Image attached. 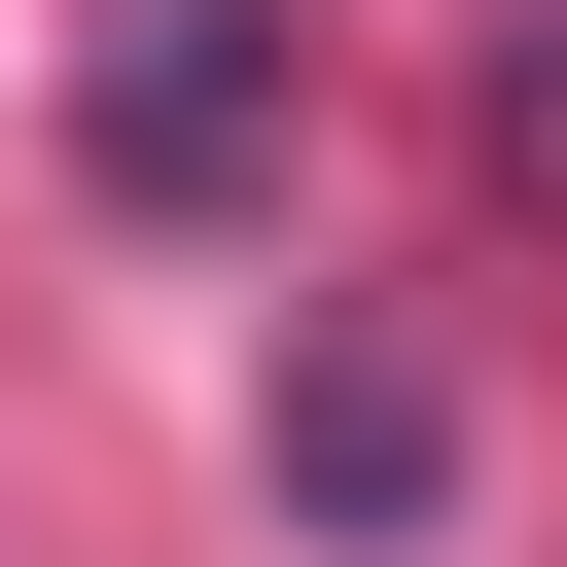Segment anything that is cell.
Instances as JSON below:
<instances>
[{
    "mask_svg": "<svg viewBox=\"0 0 567 567\" xmlns=\"http://www.w3.org/2000/svg\"><path fill=\"white\" fill-rule=\"evenodd\" d=\"M284 496H319V532H425V496H461V390H425L390 319H354V354H284Z\"/></svg>",
    "mask_w": 567,
    "mask_h": 567,
    "instance_id": "2",
    "label": "cell"
},
{
    "mask_svg": "<svg viewBox=\"0 0 567 567\" xmlns=\"http://www.w3.org/2000/svg\"><path fill=\"white\" fill-rule=\"evenodd\" d=\"M71 177H106V213H248V177H284V0H106Z\"/></svg>",
    "mask_w": 567,
    "mask_h": 567,
    "instance_id": "1",
    "label": "cell"
}]
</instances>
